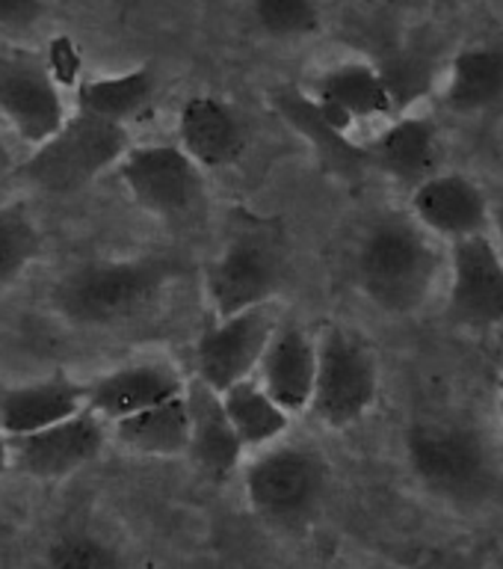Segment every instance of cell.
Wrapping results in <instances>:
<instances>
[{
  "label": "cell",
  "instance_id": "ac0fdd59",
  "mask_svg": "<svg viewBox=\"0 0 503 569\" xmlns=\"http://www.w3.org/2000/svg\"><path fill=\"white\" fill-rule=\"evenodd\" d=\"M187 382L178 377L175 368L163 362H137L115 368L87 386V409L95 416L119 421L140 409H149L160 400L184 395Z\"/></svg>",
  "mask_w": 503,
  "mask_h": 569
},
{
  "label": "cell",
  "instance_id": "484cf974",
  "mask_svg": "<svg viewBox=\"0 0 503 569\" xmlns=\"http://www.w3.org/2000/svg\"><path fill=\"white\" fill-rule=\"evenodd\" d=\"M261 30L275 39H300L323 27L320 0H252Z\"/></svg>",
  "mask_w": 503,
  "mask_h": 569
},
{
  "label": "cell",
  "instance_id": "9c48e42d",
  "mask_svg": "<svg viewBox=\"0 0 503 569\" xmlns=\"http://www.w3.org/2000/svg\"><path fill=\"white\" fill-rule=\"evenodd\" d=\"M0 119L30 146L44 142L66 122L57 78L36 51H0Z\"/></svg>",
  "mask_w": 503,
  "mask_h": 569
},
{
  "label": "cell",
  "instance_id": "52a82bcc",
  "mask_svg": "<svg viewBox=\"0 0 503 569\" xmlns=\"http://www.w3.org/2000/svg\"><path fill=\"white\" fill-rule=\"evenodd\" d=\"M115 172L142 211L167 222L195 213L204 199L202 167L181 146H131L115 163Z\"/></svg>",
  "mask_w": 503,
  "mask_h": 569
},
{
  "label": "cell",
  "instance_id": "9a60e30c",
  "mask_svg": "<svg viewBox=\"0 0 503 569\" xmlns=\"http://www.w3.org/2000/svg\"><path fill=\"white\" fill-rule=\"evenodd\" d=\"M204 288L211 309L220 318H231L240 311L266 306L275 291V261L258 240H234L213 258Z\"/></svg>",
  "mask_w": 503,
  "mask_h": 569
},
{
  "label": "cell",
  "instance_id": "d6a6232c",
  "mask_svg": "<svg viewBox=\"0 0 503 569\" xmlns=\"http://www.w3.org/2000/svg\"><path fill=\"white\" fill-rule=\"evenodd\" d=\"M444 3H456V7H469V3H477V0H444Z\"/></svg>",
  "mask_w": 503,
  "mask_h": 569
},
{
  "label": "cell",
  "instance_id": "1f68e13d",
  "mask_svg": "<svg viewBox=\"0 0 503 569\" xmlns=\"http://www.w3.org/2000/svg\"><path fill=\"white\" fill-rule=\"evenodd\" d=\"M9 163H12V160H9V149L3 146V140H0V172H3V169H9Z\"/></svg>",
  "mask_w": 503,
  "mask_h": 569
},
{
  "label": "cell",
  "instance_id": "ffe728a7",
  "mask_svg": "<svg viewBox=\"0 0 503 569\" xmlns=\"http://www.w3.org/2000/svg\"><path fill=\"white\" fill-rule=\"evenodd\" d=\"M187 412H190V445L187 457L213 480L229 478L240 466L243 445H240L234 427H231L220 391L204 386L199 377L184 386Z\"/></svg>",
  "mask_w": 503,
  "mask_h": 569
},
{
  "label": "cell",
  "instance_id": "d6986e66",
  "mask_svg": "<svg viewBox=\"0 0 503 569\" xmlns=\"http://www.w3.org/2000/svg\"><path fill=\"white\" fill-rule=\"evenodd\" d=\"M442 104L456 116H477L503 104V44L474 42L453 53L439 83Z\"/></svg>",
  "mask_w": 503,
  "mask_h": 569
},
{
  "label": "cell",
  "instance_id": "7c38bea8",
  "mask_svg": "<svg viewBox=\"0 0 503 569\" xmlns=\"http://www.w3.org/2000/svg\"><path fill=\"white\" fill-rule=\"evenodd\" d=\"M104 448V425L92 409H80L71 418L42 427L36 433L9 439V460L30 478L60 480L95 460Z\"/></svg>",
  "mask_w": 503,
  "mask_h": 569
},
{
  "label": "cell",
  "instance_id": "5bb4252c",
  "mask_svg": "<svg viewBox=\"0 0 503 569\" xmlns=\"http://www.w3.org/2000/svg\"><path fill=\"white\" fill-rule=\"evenodd\" d=\"M362 149L371 167L412 190L418 181L442 169V128L430 113L400 110Z\"/></svg>",
  "mask_w": 503,
  "mask_h": 569
},
{
  "label": "cell",
  "instance_id": "4316f807",
  "mask_svg": "<svg viewBox=\"0 0 503 569\" xmlns=\"http://www.w3.org/2000/svg\"><path fill=\"white\" fill-rule=\"evenodd\" d=\"M51 569H122L119 555L95 537L87 533H69L51 546L48 551Z\"/></svg>",
  "mask_w": 503,
  "mask_h": 569
},
{
  "label": "cell",
  "instance_id": "f1b7e54d",
  "mask_svg": "<svg viewBox=\"0 0 503 569\" xmlns=\"http://www.w3.org/2000/svg\"><path fill=\"white\" fill-rule=\"evenodd\" d=\"M489 234H492L497 252L503 256V196L501 199H492V220H489Z\"/></svg>",
  "mask_w": 503,
  "mask_h": 569
},
{
  "label": "cell",
  "instance_id": "8fae6325",
  "mask_svg": "<svg viewBox=\"0 0 503 569\" xmlns=\"http://www.w3.org/2000/svg\"><path fill=\"white\" fill-rule=\"evenodd\" d=\"M311 98L320 116L346 140L355 128L364 124L382 128L391 116L400 113L382 69L368 60H346L326 69L314 83Z\"/></svg>",
  "mask_w": 503,
  "mask_h": 569
},
{
  "label": "cell",
  "instance_id": "4fadbf2b",
  "mask_svg": "<svg viewBox=\"0 0 503 569\" xmlns=\"http://www.w3.org/2000/svg\"><path fill=\"white\" fill-rule=\"evenodd\" d=\"M275 327L279 323L266 306L217 320L195 345L199 380L213 391H225L234 382L252 377Z\"/></svg>",
  "mask_w": 503,
  "mask_h": 569
},
{
  "label": "cell",
  "instance_id": "4dcf8cb0",
  "mask_svg": "<svg viewBox=\"0 0 503 569\" xmlns=\"http://www.w3.org/2000/svg\"><path fill=\"white\" fill-rule=\"evenodd\" d=\"M497 421H501V430H503V371H501V380H497Z\"/></svg>",
  "mask_w": 503,
  "mask_h": 569
},
{
  "label": "cell",
  "instance_id": "8992f818",
  "mask_svg": "<svg viewBox=\"0 0 503 569\" xmlns=\"http://www.w3.org/2000/svg\"><path fill=\"white\" fill-rule=\"evenodd\" d=\"M249 505L279 528H300L318 513L329 487L323 457L302 445H266L247 466Z\"/></svg>",
  "mask_w": 503,
  "mask_h": 569
},
{
  "label": "cell",
  "instance_id": "44dd1931",
  "mask_svg": "<svg viewBox=\"0 0 503 569\" xmlns=\"http://www.w3.org/2000/svg\"><path fill=\"white\" fill-rule=\"evenodd\" d=\"M80 409H87V386L80 382L66 377L21 382L0 391V430L7 439L36 433L62 418H71Z\"/></svg>",
  "mask_w": 503,
  "mask_h": 569
},
{
  "label": "cell",
  "instance_id": "d4e9b609",
  "mask_svg": "<svg viewBox=\"0 0 503 569\" xmlns=\"http://www.w3.org/2000/svg\"><path fill=\"white\" fill-rule=\"evenodd\" d=\"M42 252V234L24 204H0V288H7Z\"/></svg>",
  "mask_w": 503,
  "mask_h": 569
},
{
  "label": "cell",
  "instance_id": "603a6c76",
  "mask_svg": "<svg viewBox=\"0 0 503 569\" xmlns=\"http://www.w3.org/2000/svg\"><path fill=\"white\" fill-rule=\"evenodd\" d=\"M154 87L158 80L149 66L124 71V74L87 78L78 83V110L107 119V122L128 124L133 116L151 104Z\"/></svg>",
  "mask_w": 503,
  "mask_h": 569
},
{
  "label": "cell",
  "instance_id": "ba28073f",
  "mask_svg": "<svg viewBox=\"0 0 503 569\" xmlns=\"http://www.w3.org/2000/svg\"><path fill=\"white\" fill-rule=\"evenodd\" d=\"M444 306L462 329L503 327V256L492 234H474L447 243Z\"/></svg>",
  "mask_w": 503,
  "mask_h": 569
},
{
  "label": "cell",
  "instance_id": "277c9868",
  "mask_svg": "<svg viewBox=\"0 0 503 569\" xmlns=\"http://www.w3.org/2000/svg\"><path fill=\"white\" fill-rule=\"evenodd\" d=\"M131 149L128 128L78 110L33 149L18 167L27 184L51 196H69L87 187L104 169H113Z\"/></svg>",
  "mask_w": 503,
  "mask_h": 569
},
{
  "label": "cell",
  "instance_id": "83f0119b",
  "mask_svg": "<svg viewBox=\"0 0 503 569\" xmlns=\"http://www.w3.org/2000/svg\"><path fill=\"white\" fill-rule=\"evenodd\" d=\"M48 16L44 0H0V36L24 39Z\"/></svg>",
  "mask_w": 503,
  "mask_h": 569
},
{
  "label": "cell",
  "instance_id": "3957f363",
  "mask_svg": "<svg viewBox=\"0 0 503 569\" xmlns=\"http://www.w3.org/2000/svg\"><path fill=\"white\" fill-rule=\"evenodd\" d=\"M403 445L418 483L442 501L477 505L495 483L492 451L474 427L424 418L409 427Z\"/></svg>",
  "mask_w": 503,
  "mask_h": 569
},
{
  "label": "cell",
  "instance_id": "30bf717a",
  "mask_svg": "<svg viewBox=\"0 0 503 569\" xmlns=\"http://www.w3.org/2000/svg\"><path fill=\"white\" fill-rule=\"evenodd\" d=\"M409 217L447 247L453 240L486 234L492 220V199L486 187L469 172L439 169L412 187Z\"/></svg>",
  "mask_w": 503,
  "mask_h": 569
},
{
  "label": "cell",
  "instance_id": "7402d4cb",
  "mask_svg": "<svg viewBox=\"0 0 503 569\" xmlns=\"http://www.w3.org/2000/svg\"><path fill=\"white\" fill-rule=\"evenodd\" d=\"M115 439L142 457H187L190 445V412L184 395L160 400L154 407L119 418Z\"/></svg>",
  "mask_w": 503,
  "mask_h": 569
},
{
  "label": "cell",
  "instance_id": "6da1fadb",
  "mask_svg": "<svg viewBox=\"0 0 503 569\" xmlns=\"http://www.w3.org/2000/svg\"><path fill=\"white\" fill-rule=\"evenodd\" d=\"M447 249L406 213H382L355 249V282L380 311L412 318L444 284Z\"/></svg>",
  "mask_w": 503,
  "mask_h": 569
},
{
  "label": "cell",
  "instance_id": "5b68a950",
  "mask_svg": "<svg viewBox=\"0 0 503 569\" xmlns=\"http://www.w3.org/2000/svg\"><path fill=\"white\" fill-rule=\"evenodd\" d=\"M318 371L309 409L326 427L359 425L380 398V362L371 345L344 327H326L318 338Z\"/></svg>",
  "mask_w": 503,
  "mask_h": 569
},
{
  "label": "cell",
  "instance_id": "2e32d148",
  "mask_svg": "<svg viewBox=\"0 0 503 569\" xmlns=\"http://www.w3.org/2000/svg\"><path fill=\"white\" fill-rule=\"evenodd\" d=\"M255 371L258 382L288 416L305 412L314 391L318 341L296 323L275 327Z\"/></svg>",
  "mask_w": 503,
  "mask_h": 569
},
{
  "label": "cell",
  "instance_id": "f546056e",
  "mask_svg": "<svg viewBox=\"0 0 503 569\" xmlns=\"http://www.w3.org/2000/svg\"><path fill=\"white\" fill-rule=\"evenodd\" d=\"M9 469V439L7 433L0 430V475Z\"/></svg>",
  "mask_w": 503,
  "mask_h": 569
},
{
  "label": "cell",
  "instance_id": "cb8c5ba5",
  "mask_svg": "<svg viewBox=\"0 0 503 569\" xmlns=\"http://www.w3.org/2000/svg\"><path fill=\"white\" fill-rule=\"evenodd\" d=\"M220 398L243 448H266L291 425V416L252 377L220 391Z\"/></svg>",
  "mask_w": 503,
  "mask_h": 569
},
{
  "label": "cell",
  "instance_id": "7a4b0ae2",
  "mask_svg": "<svg viewBox=\"0 0 503 569\" xmlns=\"http://www.w3.org/2000/svg\"><path fill=\"white\" fill-rule=\"evenodd\" d=\"M175 276L163 258L89 261L71 270L53 288V309L78 327H110L133 318Z\"/></svg>",
  "mask_w": 503,
  "mask_h": 569
},
{
  "label": "cell",
  "instance_id": "e0dca14e",
  "mask_svg": "<svg viewBox=\"0 0 503 569\" xmlns=\"http://www.w3.org/2000/svg\"><path fill=\"white\" fill-rule=\"evenodd\" d=\"M178 146L202 169L231 167L247 149V131L229 101L217 96L187 98L178 113Z\"/></svg>",
  "mask_w": 503,
  "mask_h": 569
}]
</instances>
